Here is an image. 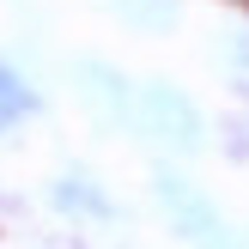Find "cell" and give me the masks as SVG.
Listing matches in <instances>:
<instances>
[{"mask_svg": "<svg viewBox=\"0 0 249 249\" xmlns=\"http://www.w3.org/2000/svg\"><path fill=\"white\" fill-rule=\"evenodd\" d=\"M134 122H140L152 140H177V146H195L201 140V122H195L189 97H177L170 85H146L134 97Z\"/></svg>", "mask_w": 249, "mask_h": 249, "instance_id": "cell-1", "label": "cell"}, {"mask_svg": "<svg viewBox=\"0 0 249 249\" xmlns=\"http://www.w3.org/2000/svg\"><path fill=\"white\" fill-rule=\"evenodd\" d=\"M158 195H164V207H170V213H177L189 231H213V219H207V201H201V195H195L182 177H164V189H158Z\"/></svg>", "mask_w": 249, "mask_h": 249, "instance_id": "cell-2", "label": "cell"}, {"mask_svg": "<svg viewBox=\"0 0 249 249\" xmlns=\"http://www.w3.org/2000/svg\"><path fill=\"white\" fill-rule=\"evenodd\" d=\"M18 109H24V85L12 79V73H0V128H6Z\"/></svg>", "mask_w": 249, "mask_h": 249, "instance_id": "cell-3", "label": "cell"}]
</instances>
